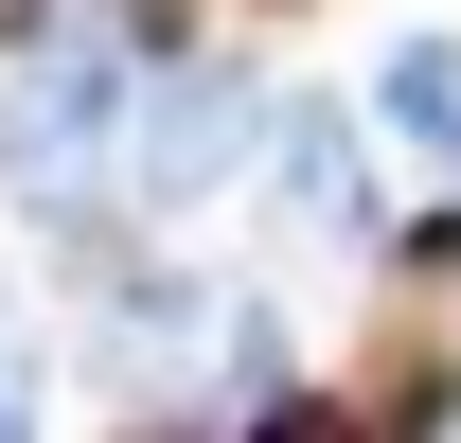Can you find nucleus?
I'll return each instance as SVG.
<instances>
[{
  "label": "nucleus",
  "instance_id": "obj_1",
  "mask_svg": "<svg viewBox=\"0 0 461 443\" xmlns=\"http://www.w3.org/2000/svg\"><path fill=\"white\" fill-rule=\"evenodd\" d=\"M124 142H142V54L71 18L54 54L0 71V213L18 231H89L124 195Z\"/></svg>",
  "mask_w": 461,
  "mask_h": 443
},
{
  "label": "nucleus",
  "instance_id": "obj_2",
  "mask_svg": "<svg viewBox=\"0 0 461 443\" xmlns=\"http://www.w3.org/2000/svg\"><path fill=\"white\" fill-rule=\"evenodd\" d=\"M267 89L230 54H177V71H142V142H124V213H160V231H195L230 195V177H267Z\"/></svg>",
  "mask_w": 461,
  "mask_h": 443
},
{
  "label": "nucleus",
  "instance_id": "obj_3",
  "mask_svg": "<svg viewBox=\"0 0 461 443\" xmlns=\"http://www.w3.org/2000/svg\"><path fill=\"white\" fill-rule=\"evenodd\" d=\"M267 213H285L302 249H373V231H391V177H373V107H320V89H302V107L267 124Z\"/></svg>",
  "mask_w": 461,
  "mask_h": 443
},
{
  "label": "nucleus",
  "instance_id": "obj_4",
  "mask_svg": "<svg viewBox=\"0 0 461 443\" xmlns=\"http://www.w3.org/2000/svg\"><path fill=\"white\" fill-rule=\"evenodd\" d=\"M373 142H426V160L461 177V36H444V18L373 54Z\"/></svg>",
  "mask_w": 461,
  "mask_h": 443
},
{
  "label": "nucleus",
  "instance_id": "obj_5",
  "mask_svg": "<svg viewBox=\"0 0 461 443\" xmlns=\"http://www.w3.org/2000/svg\"><path fill=\"white\" fill-rule=\"evenodd\" d=\"M0 443H36V337L0 320Z\"/></svg>",
  "mask_w": 461,
  "mask_h": 443
}]
</instances>
